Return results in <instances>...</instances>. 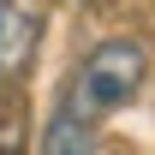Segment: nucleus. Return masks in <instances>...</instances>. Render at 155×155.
<instances>
[{
    "label": "nucleus",
    "instance_id": "nucleus-4",
    "mask_svg": "<svg viewBox=\"0 0 155 155\" xmlns=\"http://www.w3.org/2000/svg\"><path fill=\"white\" fill-rule=\"evenodd\" d=\"M0 155H18V114H0Z\"/></svg>",
    "mask_w": 155,
    "mask_h": 155
},
{
    "label": "nucleus",
    "instance_id": "nucleus-3",
    "mask_svg": "<svg viewBox=\"0 0 155 155\" xmlns=\"http://www.w3.org/2000/svg\"><path fill=\"white\" fill-rule=\"evenodd\" d=\"M42 155H90V119H78L72 107H60L42 131Z\"/></svg>",
    "mask_w": 155,
    "mask_h": 155
},
{
    "label": "nucleus",
    "instance_id": "nucleus-1",
    "mask_svg": "<svg viewBox=\"0 0 155 155\" xmlns=\"http://www.w3.org/2000/svg\"><path fill=\"white\" fill-rule=\"evenodd\" d=\"M143 72H149V54H143L131 36H107V42H96V48L84 54V66H78V78H72L66 107H72L78 119L114 114V107H125V101L137 96Z\"/></svg>",
    "mask_w": 155,
    "mask_h": 155
},
{
    "label": "nucleus",
    "instance_id": "nucleus-2",
    "mask_svg": "<svg viewBox=\"0 0 155 155\" xmlns=\"http://www.w3.org/2000/svg\"><path fill=\"white\" fill-rule=\"evenodd\" d=\"M36 54V18L18 0H0V78H18Z\"/></svg>",
    "mask_w": 155,
    "mask_h": 155
}]
</instances>
